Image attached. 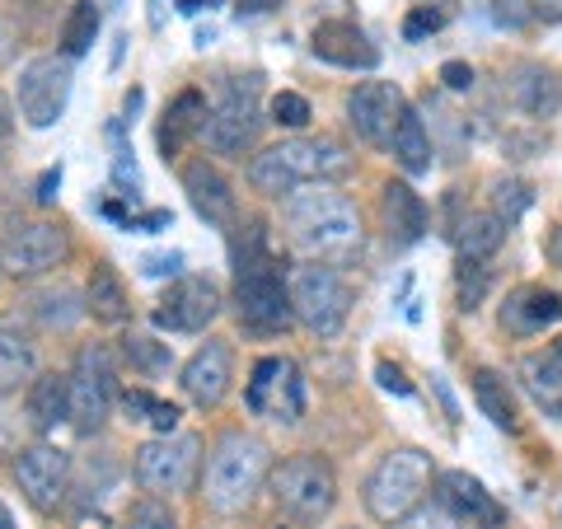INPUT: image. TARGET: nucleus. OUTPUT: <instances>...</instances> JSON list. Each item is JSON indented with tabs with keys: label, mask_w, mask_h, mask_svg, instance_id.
<instances>
[{
	"label": "nucleus",
	"mask_w": 562,
	"mask_h": 529,
	"mask_svg": "<svg viewBox=\"0 0 562 529\" xmlns=\"http://www.w3.org/2000/svg\"><path fill=\"white\" fill-rule=\"evenodd\" d=\"M351 169V155L342 140L333 136H295L281 140V146L262 150L249 160V183L262 192V198H291L305 183H328L342 179Z\"/></svg>",
	"instance_id": "nucleus-1"
},
{
	"label": "nucleus",
	"mask_w": 562,
	"mask_h": 529,
	"mask_svg": "<svg viewBox=\"0 0 562 529\" xmlns=\"http://www.w3.org/2000/svg\"><path fill=\"white\" fill-rule=\"evenodd\" d=\"M286 230L310 258H351L361 249V211L342 192L314 183L286 198Z\"/></svg>",
	"instance_id": "nucleus-2"
},
{
	"label": "nucleus",
	"mask_w": 562,
	"mask_h": 529,
	"mask_svg": "<svg viewBox=\"0 0 562 529\" xmlns=\"http://www.w3.org/2000/svg\"><path fill=\"white\" fill-rule=\"evenodd\" d=\"M268 473H272V450L249 431H231V436H221L216 450L206 454L202 497H206L211 510L235 516V510H244L258 497V487L268 483Z\"/></svg>",
	"instance_id": "nucleus-3"
},
{
	"label": "nucleus",
	"mask_w": 562,
	"mask_h": 529,
	"mask_svg": "<svg viewBox=\"0 0 562 529\" xmlns=\"http://www.w3.org/2000/svg\"><path fill=\"white\" fill-rule=\"evenodd\" d=\"M268 483L277 510L301 529L319 525L333 510V502H338V473H333L324 454H291V460H281L268 473Z\"/></svg>",
	"instance_id": "nucleus-4"
},
{
	"label": "nucleus",
	"mask_w": 562,
	"mask_h": 529,
	"mask_svg": "<svg viewBox=\"0 0 562 529\" xmlns=\"http://www.w3.org/2000/svg\"><path fill=\"white\" fill-rule=\"evenodd\" d=\"M427 487H431V454L413 450V446L390 450L371 469V479H366V510H371L380 525L408 520L422 506V497H427Z\"/></svg>",
	"instance_id": "nucleus-5"
},
{
	"label": "nucleus",
	"mask_w": 562,
	"mask_h": 529,
	"mask_svg": "<svg viewBox=\"0 0 562 529\" xmlns=\"http://www.w3.org/2000/svg\"><path fill=\"white\" fill-rule=\"evenodd\" d=\"M351 305H357V291H351V281L338 268H328V262H305V268L291 272V309H295V319L310 333H319V338L342 333Z\"/></svg>",
	"instance_id": "nucleus-6"
},
{
	"label": "nucleus",
	"mask_w": 562,
	"mask_h": 529,
	"mask_svg": "<svg viewBox=\"0 0 562 529\" xmlns=\"http://www.w3.org/2000/svg\"><path fill=\"white\" fill-rule=\"evenodd\" d=\"M235 305H239V319L249 328L262 333H277L291 324V286L281 281L277 262L268 254H244L239 258V281H235Z\"/></svg>",
	"instance_id": "nucleus-7"
},
{
	"label": "nucleus",
	"mask_w": 562,
	"mask_h": 529,
	"mask_svg": "<svg viewBox=\"0 0 562 529\" xmlns=\"http://www.w3.org/2000/svg\"><path fill=\"white\" fill-rule=\"evenodd\" d=\"M117 398V365L109 347H80L76 370H70V421L80 436H94L113 413Z\"/></svg>",
	"instance_id": "nucleus-8"
},
{
	"label": "nucleus",
	"mask_w": 562,
	"mask_h": 529,
	"mask_svg": "<svg viewBox=\"0 0 562 529\" xmlns=\"http://www.w3.org/2000/svg\"><path fill=\"white\" fill-rule=\"evenodd\" d=\"M198 464H202V446L198 436H155L136 450V483L155 492V497H173L198 483Z\"/></svg>",
	"instance_id": "nucleus-9"
},
{
	"label": "nucleus",
	"mask_w": 562,
	"mask_h": 529,
	"mask_svg": "<svg viewBox=\"0 0 562 529\" xmlns=\"http://www.w3.org/2000/svg\"><path fill=\"white\" fill-rule=\"evenodd\" d=\"M244 403H249L254 417H268V421H291L305 417V375L291 357H262L249 375V390H244Z\"/></svg>",
	"instance_id": "nucleus-10"
},
{
	"label": "nucleus",
	"mask_w": 562,
	"mask_h": 529,
	"mask_svg": "<svg viewBox=\"0 0 562 529\" xmlns=\"http://www.w3.org/2000/svg\"><path fill=\"white\" fill-rule=\"evenodd\" d=\"M258 127H262L258 80L254 76L231 80L225 85V94H221V103H216V113H206V146L216 155H244V150H254Z\"/></svg>",
	"instance_id": "nucleus-11"
},
{
	"label": "nucleus",
	"mask_w": 562,
	"mask_h": 529,
	"mask_svg": "<svg viewBox=\"0 0 562 529\" xmlns=\"http://www.w3.org/2000/svg\"><path fill=\"white\" fill-rule=\"evenodd\" d=\"M70 57H33L24 70H20V117L29 127H52L61 122L66 113V99H70Z\"/></svg>",
	"instance_id": "nucleus-12"
},
{
	"label": "nucleus",
	"mask_w": 562,
	"mask_h": 529,
	"mask_svg": "<svg viewBox=\"0 0 562 529\" xmlns=\"http://www.w3.org/2000/svg\"><path fill=\"white\" fill-rule=\"evenodd\" d=\"M66 254H70V239H66L61 225L33 221V225H20V230L5 239L0 268L14 272V277H43V272H52V268H61Z\"/></svg>",
	"instance_id": "nucleus-13"
},
{
	"label": "nucleus",
	"mask_w": 562,
	"mask_h": 529,
	"mask_svg": "<svg viewBox=\"0 0 562 529\" xmlns=\"http://www.w3.org/2000/svg\"><path fill=\"white\" fill-rule=\"evenodd\" d=\"M14 479H20V492L33 510H57L70 487V460L57 446H29L14 460Z\"/></svg>",
	"instance_id": "nucleus-14"
},
{
	"label": "nucleus",
	"mask_w": 562,
	"mask_h": 529,
	"mask_svg": "<svg viewBox=\"0 0 562 529\" xmlns=\"http://www.w3.org/2000/svg\"><path fill=\"white\" fill-rule=\"evenodd\" d=\"M403 109H408V103H403L398 85L366 80V85H357V90H351V99H347V122L357 127V136L366 140V146H390Z\"/></svg>",
	"instance_id": "nucleus-15"
},
{
	"label": "nucleus",
	"mask_w": 562,
	"mask_h": 529,
	"mask_svg": "<svg viewBox=\"0 0 562 529\" xmlns=\"http://www.w3.org/2000/svg\"><path fill=\"white\" fill-rule=\"evenodd\" d=\"M221 314V291L206 277H179L155 305V324L169 333H202Z\"/></svg>",
	"instance_id": "nucleus-16"
},
{
	"label": "nucleus",
	"mask_w": 562,
	"mask_h": 529,
	"mask_svg": "<svg viewBox=\"0 0 562 529\" xmlns=\"http://www.w3.org/2000/svg\"><path fill=\"white\" fill-rule=\"evenodd\" d=\"M436 506H446L454 520L473 525V529H502L506 525V506L464 469H450L436 479Z\"/></svg>",
	"instance_id": "nucleus-17"
},
{
	"label": "nucleus",
	"mask_w": 562,
	"mask_h": 529,
	"mask_svg": "<svg viewBox=\"0 0 562 529\" xmlns=\"http://www.w3.org/2000/svg\"><path fill=\"white\" fill-rule=\"evenodd\" d=\"M231 380H235V351H231V342L211 338L206 347H198L188 357L179 384L198 408H221L225 394H231Z\"/></svg>",
	"instance_id": "nucleus-18"
},
{
	"label": "nucleus",
	"mask_w": 562,
	"mask_h": 529,
	"mask_svg": "<svg viewBox=\"0 0 562 529\" xmlns=\"http://www.w3.org/2000/svg\"><path fill=\"white\" fill-rule=\"evenodd\" d=\"M183 188H188V202L192 211L206 221V225H231L235 221V192L225 183V173L211 165V160H192L183 165Z\"/></svg>",
	"instance_id": "nucleus-19"
},
{
	"label": "nucleus",
	"mask_w": 562,
	"mask_h": 529,
	"mask_svg": "<svg viewBox=\"0 0 562 529\" xmlns=\"http://www.w3.org/2000/svg\"><path fill=\"white\" fill-rule=\"evenodd\" d=\"M310 47H314V57H324L333 66H347V70H375L380 66L375 43L366 38L357 24H342V20H328V24L314 29Z\"/></svg>",
	"instance_id": "nucleus-20"
},
{
	"label": "nucleus",
	"mask_w": 562,
	"mask_h": 529,
	"mask_svg": "<svg viewBox=\"0 0 562 529\" xmlns=\"http://www.w3.org/2000/svg\"><path fill=\"white\" fill-rule=\"evenodd\" d=\"M558 319H562V295L543 286H520L502 305V328L516 333V338H535V333H543Z\"/></svg>",
	"instance_id": "nucleus-21"
},
{
	"label": "nucleus",
	"mask_w": 562,
	"mask_h": 529,
	"mask_svg": "<svg viewBox=\"0 0 562 529\" xmlns=\"http://www.w3.org/2000/svg\"><path fill=\"white\" fill-rule=\"evenodd\" d=\"M520 380L543 413L562 417V342H553L549 351H530L520 361Z\"/></svg>",
	"instance_id": "nucleus-22"
},
{
	"label": "nucleus",
	"mask_w": 562,
	"mask_h": 529,
	"mask_svg": "<svg viewBox=\"0 0 562 529\" xmlns=\"http://www.w3.org/2000/svg\"><path fill=\"white\" fill-rule=\"evenodd\" d=\"M384 225H390V239L398 249L427 235V206L408 183H384Z\"/></svg>",
	"instance_id": "nucleus-23"
},
{
	"label": "nucleus",
	"mask_w": 562,
	"mask_h": 529,
	"mask_svg": "<svg viewBox=\"0 0 562 529\" xmlns=\"http://www.w3.org/2000/svg\"><path fill=\"white\" fill-rule=\"evenodd\" d=\"M85 309H90L99 324H122L132 314L127 286H122L113 262H99V268L90 272V281H85Z\"/></svg>",
	"instance_id": "nucleus-24"
},
{
	"label": "nucleus",
	"mask_w": 562,
	"mask_h": 529,
	"mask_svg": "<svg viewBox=\"0 0 562 529\" xmlns=\"http://www.w3.org/2000/svg\"><path fill=\"white\" fill-rule=\"evenodd\" d=\"M66 417H70V375L47 370V375H38L29 384V421L38 431H52Z\"/></svg>",
	"instance_id": "nucleus-25"
},
{
	"label": "nucleus",
	"mask_w": 562,
	"mask_h": 529,
	"mask_svg": "<svg viewBox=\"0 0 562 529\" xmlns=\"http://www.w3.org/2000/svg\"><path fill=\"white\" fill-rule=\"evenodd\" d=\"M33 380V342L14 319H0V398Z\"/></svg>",
	"instance_id": "nucleus-26"
},
{
	"label": "nucleus",
	"mask_w": 562,
	"mask_h": 529,
	"mask_svg": "<svg viewBox=\"0 0 562 529\" xmlns=\"http://www.w3.org/2000/svg\"><path fill=\"white\" fill-rule=\"evenodd\" d=\"M473 398H479L483 417L492 421V427L502 431H516L520 427V413H516V398H512V384H506L497 370H473Z\"/></svg>",
	"instance_id": "nucleus-27"
},
{
	"label": "nucleus",
	"mask_w": 562,
	"mask_h": 529,
	"mask_svg": "<svg viewBox=\"0 0 562 529\" xmlns=\"http://www.w3.org/2000/svg\"><path fill=\"white\" fill-rule=\"evenodd\" d=\"M516 103H520V113H530V117H558L562 80L553 76V70H543V66H525L520 80H516Z\"/></svg>",
	"instance_id": "nucleus-28"
},
{
	"label": "nucleus",
	"mask_w": 562,
	"mask_h": 529,
	"mask_svg": "<svg viewBox=\"0 0 562 529\" xmlns=\"http://www.w3.org/2000/svg\"><path fill=\"white\" fill-rule=\"evenodd\" d=\"M192 132H206V99L198 90H183L173 99V109L165 113V132H160V146H165V160L179 155V146Z\"/></svg>",
	"instance_id": "nucleus-29"
},
{
	"label": "nucleus",
	"mask_w": 562,
	"mask_h": 529,
	"mask_svg": "<svg viewBox=\"0 0 562 529\" xmlns=\"http://www.w3.org/2000/svg\"><path fill=\"white\" fill-rule=\"evenodd\" d=\"M390 150H394V160L408 173H427L431 169V136H427V127H422V117L413 109H403Z\"/></svg>",
	"instance_id": "nucleus-30"
},
{
	"label": "nucleus",
	"mask_w": 562,
	"mask_h": 529,
	"mask_svg": "<svg viewBox=\"0 0 562 529\" xmlns=\"http://www.w3.org/2000/svg\"><path fill=\"white\" fill-rule=\"evenodd\" d=\"M502 239H506V221L497 216V211H473V216L460 225V254L473 258V262L497 254Z\"/></svg>",
	"instance_id": "nucleus-31"
},
{
	"label": "nucleus",
	"mask_w": 562,
	"mask_h": 529,
	"mask_svg": "<svg viewBox=\"0 0 562 529\" xmlns=\"http://www.w3.org/2000/svg\"><path fill=\"white\" fill-rule=\"evenodd\" d=\"M94 38H99V5L94 0H76L61 24V52L66 57H85L94 47Z\"/></svg>",
	"instance_id": "nucleus-32"
},
{
	"label": "nucleus",
	"mask_w": 562,
	"mask_h": 529,
	"mask_svg": "<svg viewBox=\"0 0 562 529\" xmlns=\"http://www.w3.org/2000/svg\"><path fill=\"white\" fill-rule=\"evenodd\" d=\"M122 357H127L140 375H160V370H169V342H155L146 338V333H132V338H122Z\"/></svg>",
	"instance_id": "nucleus-33"
},
{
	"label": "nucleus",
	"mask_w": 562,
	"mask_h": 529,
	"mask_svg": "<svg viewBox=\"0 0 562 529\" xmlns=\"http://www.w3.org/2000/svg\"><path fill=\"white\" fill-rule=\"evenodd\" d=\"M487 286H492V277H487L483 262L460 258V272H454V291H460V309H464V314H473V309L483 305Z\"/></svg>",
	"instance_id": "nucleus-34"
},
{
	"label": "nucleus",
	"mask_w": 562,
	"mask_h": 529,
	"mask_svg": "<svg viewBox=\"0 0 562 529\" xmlns=\"http://www.w3.org/2000/svg\"><path fill=\"white\" fill-rule=\"evenodd\" d=\"M38 319H43L47 328H70V324L80 319V309H76V291H70V286H57V291L38 295Z\"/></svg>",
	"instance_id": "nucleus-35"
},
{
	"label": "nucleus",
	"mask_w": 562,
	"mask_h": 529,
	"mask_svg": "<svg viewBox=\"0 0 562 529\" xmlns=\"http://www.w3.org/2000/svg\"><path fill=\"white\" fill-rule=\"evenodd\" d=\"M122 529H179V520H173V510H169L165 497H140L127 510V525Z\"/></svg>",
	"instance_id": "nucleus-36"
},
{
	"label": "nucleus",
	"mask_w": 562,
	"mask_h": 529,
	"mask_svg": "<svg viewBox=\"0 0 562 529\" xmlns=\"http://www.w3.org/2000/svg\"><path fill=\"white\" fill-rule=\"evenodd\" d=\"M310 99L305 94H295V90H281L277 99H272V122L277 127H291V132H301V127H310Z\"/></svg>",
	"instance_id": "nucleus-37"
},
{
	"label": "nucleus",
	"mask_w": 562,
	"mask_h": 529,
	"mask_svg": "<svg viewBox=\"0 0 562 529\" xmlns=\"http://www.w3.org/2000/svg\"><path fill=\"white\" fill-rule=\"evenodd\" d=\"M492 198H497V216L512 225L525 206H530V183H520V179H497L492 183Z\"/></svg>",
	"instance_id": "nucleus-38"
},
{
	"label": "nucleus",
	"mask_w": 562,
	"mask_h": 529,
	"mask_svg": "<svg viewBox=\"0 0 562 529\" xmlns=\"http://www.w3.org/2000/svg\"><path fill=\"white\" fill-rule=\"evenodd\" d=\"M446 24V10H436V5H417L408 20H403V38L408 43H417V38H431L436 29Z\"/></svg>",
	"instance_id": "nucleus-39"
},
{
	"label": "nucleus",
	"mask_w": 562,
	"mask_h": 529,
	"mask_svg": "<svg viewBox=\"0 0 562 529\" xmlns=\"http://www.w3.org/2000/svg\"><path fill=\"white\" fill-rule=\"evenodd\" d=\"M408 529H460V520L446 506H417L408 516Z\"/></svg>",
	"instance_id": "nucleus-40"
},
{
	"label": "nucleus",
	"mask_w": 562,
	"mask_h": 529,
	"mask_svg": "<svg viewBox=\"0 0 562 529\" xmlns=\"http://www.w3.org/2000/svg\"><path fill=\"white\" fill-rule=\"evenodd\" d=\"M441 80H446V90L469 94V90H473V66H469V61H446V66H441Z\"/></svg>",
	"instance_id": "nucleus-41"
},
{
	"label": "nucleus",
	"mask_w": 562,
	"mask_h": 529,
	"mask_svg": "<svg viewBox=\"0 0 562 529\" xmlns=\"http://www.w3.org/2000/svg\"><path fill=\"white\" fill-rule=\"evenodd\" d=\"M375 375H380V384H384V390H390V394H398V398H408V394H413V384H408V375H403L398 365L380 361V365H375Z\"/></svg>",
	"instance_id": "nucleus-42"
},
{
	"label": "nucleus",
	"mask_w": 562,
	"mask_h": 529,
	"mask_svg": "<svg viewBox=\"0 0 562 529\" xmlns=\"http://www.w3.org/2000/svg\"><path fill=\"white\" fill-rule=\"evenodd\" d=\"M155 403H160V398H150L146 390H132V394H122V408H127V417H132V421H150Z\"/></svg>",
	"instance_id": "nucleus-43"
},
{
	"label": "nucleus",
	"mask_w": 562,
	"mask_h": 529,
	"mask_svg": "<svg viewBox=\"0 0 562 529\" xmlns=\"http://www.w3.org/2000/svg\"><path fill=\"white\" fill-rule=\"evenodd\" d=\"M487 10H492V20L506 24V29H520V24H525L520 0H487Z\"/></svg>",
	"instance_id": "nucleus-44"
},
{
	"label": "nucleus",
	"mask_w": 562,
	"mask_h": 529,
	"mask_svg": "<svg viewBox=\"0 0 562 529\" xmlns=\"http://www.w3.org/2000/svg\"><path fill=\"white\" fill-rule=\"evenodd\" d=\"M179 408H173V403H155V413H150V427L155 431H160V436H173V431H179Z\"/></svg>",
	"instance_id": "nucleus-45"
},
{
	"label": "nucleus",
	"mask_w": 562,
	"mask_h": 529,
	"mask_svg": "<svg viewBox=\"0 0 562 529\" xmlns=\"http://www.w3.org/2000/svg\"><path fill=\"white\" fill-rule=\"evenodd\" d=\"M179 254H150L146 262H140V272H146V277H173V272H179Z\"/></svg>",
	"instance_id": "nucleus-46"
},
{
	"label": "nucleus",
	"mask_w": 562,
	"mask_h": 529,
	"mask_svg": "<svg viewBox=\"0 0 562 529\" xmlns=\"http://www.w3.org/2000/svg\"><path fill=\"white\" fill-rule=\"evenodd\" d=\"M530 14L543 24H562V0H530Z\"/></svg>",
	"instance_id": "nucleus-47"
},
{
	"label": "nucleus",
	"mask_w": 562,
	"mask_h": 529,
	"mask_svg": "<svg viewBox=\"0 0 562 529\" xmlns=\"http://www.w3.org/2000/svg\"><path fill=\"white\" fill-rule=\"evenodd\" d=\"M57 188H61V165L43 173V183H38V202H52V198H57Z\"/></svg>",
	"instance_id": "nucleus-48"
},
{
	"label": "nucleus",
	"mask_w": 562,
	"mask_h": 529,
	"mask_svg": "<svg viewBox=\"0 0 562 529\" xmlns=\"http://www.w3.org/2000/svg\"><path fill=\"white\" fill-rule=\"evenodd\" d=\"M235 5H239L244 14H268V10L281 5V0H235Z\"/></svg>",
	"instance_id": "nucleus-49"
},
{
	"label": "nucleus",
	"mask_w": 562,
	"mask_h": 529,
	"mask_svg": "<svg viewBox=\"0 0 562 529\" xmlns=\"http://www.w3.org/2000/svg\"><path fill=\"white\" fill-rule=\"evenodd\" d=\"M549 262L562 268V225H553V235H549Z\"/></svg>",
	"instance_id": "nucleus-50"
},
{
	"label": "nucleus",
	"mask_w": 562,
	"mask_h": 529,
	"mask_svg": "<svg viewBox=\"0 0 562 529\" xmlns=\"http://www.w3.org/2000/svg\"><path fill=\"white\" fill-rule=\"evenodd\" d=\"M150 29H165V0H150Z\"/></svg>",
	"instance_id": "nucleus-51"
},
{
	"label": "nucleus",
	"mask_w": 562,
	"mask_h": 529,
	"mask_svg": "<svg viewBox=\"0 0 562 529\" xmlns=\"http://www.w3.org/2000/svg\"><path fill=\"white\" fill-rule=\"evenodd\" d=\"M206 5H211V0H179L183 14H198V10H206Z\"/></svg>",
	"instance_id": "nucleus-52"
},
{
	"label": "nucleus",
	"mask_w": 562,
	"mask_h": 529,
	"mask_svg": "<svg viewBox=\"0 0 562 529\" xmlns=\"http://www.w3.org/2000/svg\"><path fill=\"white\" fill-rule=\"evenodd\" d=\"M0 529H14V520H10V510H5V502H0Z\"/></svg>",
	"instance_id": "nucleus-53"
},
{
	"label": "nucleus",
	"mask_w": 562,
	"mask_h": 529,
	"mask_svg": "<svg viewBox=\"0 0 562 529\" xmlns=\"http://www.w3.org/2000/svg\"><path fill=\"white\" fill-rule=\"evenodd\" d=\"M10 136V117H5V109H0V140Z\"/></svg>",
	"instance_id": "nucleus-54"
}]
</instances>
